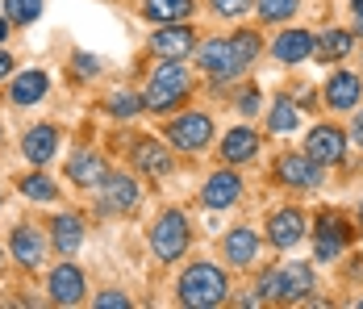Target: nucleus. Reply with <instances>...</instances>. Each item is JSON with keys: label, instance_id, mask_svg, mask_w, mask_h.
Returning a JSON list of instances; mask_svg holds the SVG:
<instances>
[{"label": "nucleus", "instance_id": "1", "mask_svg": "<svg viewBox=\"0 0 363 309\" xmlns=\"http://www.w3.org/2000/svg\"><path fill=\"white\" fill-rule=\"evenodd\" d=\"M230 297V280L221 268L213 264H192L188 272L180 276V301L192 309H213Z\"/></svg>", "mask_w": 363, "mask_h": 309}, {"label": "nucleus", "instance_id": "2", "mask_svg": "<svg viewBox=\"0 0 363 309\" xmlns=\"http://www.w3.org/2000/svg\"><path fill=\"white\" fill-rule=\"evenodd\" d=\"M188 88H192V80H188L184 63H163V67H155L150 84H146L143 104L150 113H167V109H176L188 97Z\"/></svg>", "mask_w": 363, "mask_h": 309}, {"label": "nucleus", "instance_id": "3", "mask_svg": "<svg viewBox=\"0 0 363 309\" xmlns=\"http://www.w3.org/2000/svg\"><path fill=\"white\" fill-rule=\"evenodd\" d=\"M150 251H155V259H163V264L180 259L184 251H188V222H184L180 209H167V213L150 226Z\"/></svg>", "mask_w": 363, "mask_h": 309}, {"label": "nucleus", "instance_id": "4", "mask_svg": "<svg viewBox=\"0 0 363 309\" xmlns=\"http://www.w3.org/2000/svg\"><path fill=\"white\" fill-rule=\"evenodd\" d=\"M196 59H201V67L209 71L218 84H225V80H234V75H242V71L251 67V63L242 59V50L234 46V38H209Z\"/></svg>", "mask_w": 363, "mask_h": 309}, {"label": "nucleus", "instance_id": "5", "mask_svg": "<svg viewBox=\"0 0 363 309\" xmlns=\"http://www.w3.org/2000/svg\"><path fill=\"white\" fill-rule=\"evenodd\" d=\"M167 138H172V146H180V151H201V146H209V138H213V121H209V113H184V117H176V121L167 126Z\"/></svg>", "mask_w": 363, "mask_h": 309}, {"label": "nucleus", "instance_id": "6", "mask_svg": "<svg viewBox=\"0 0 363 309\" xmlns=\"http://www.w3.org/2000/svg\"><path fill=\"white\" fill-rule=\"evenodd\" d=\"M305 155L318 159L322 168L342 163V159H347V138H342L338 126H313V130H309V142H305Z\"/></svg>", "mask_w": 363, "mask_h": 309}, {"label": "nucleus", "instance_id": "7", "mask_svg": "<svg viewBox=\"0 0 363 309\" xmlns=\"http://www.w3.org/2000/svg\"><path fill=\"white\" fill-rule=\"evenodd\" d=\"M150 50L159 59H167V63H180V59H188L196 50V34L188 26H163L159 34L150 38Z\"/></svg>", "mask_w": 363, "mask_h": 309}, {"label": "nucleus", "instance_id": "8", "mask_svg": "<svg viewBox=\"0 0 363 309\" xmlns=\"http://www.w3.org/2000/svg\"><path fill=\"white\" fill-rule=\"evenodd\" d=\"M280 180L292 188H322V163L309 155H280Z\"/></svg>", "mask_w": 363, "mask_h": 309}, {"label": "nucleus", "instance_id": "9", "mask_svg": "<svg viewBox=\"0 0 363 309\" xmlns=\"http://www.w3.org/2000/svg\"><path fill=\"white\" fill-rule=\"evenodd\" d=\"M301 239H305V213H301V209H280V213L267 222V242H272V246L289 251V246H296Z\"/></svg>", "mask_w": 363, "mask_h": 309}, {"label": "nucleus", "instance_id": "10", "mask_svg": "<svg viewBox=\"0 0 363 309\" xmlns=\"http://www.w3.org/2000/svg\"><path fill=\"white\" fill-rule=\"evenodd\" d=\"M55 151H59V134H55V126H46V121H42V126H30L26 138H21V155H26L34 168L50 163Z\"/></svg>", "mask_w": 363, "mask_h": 309}, {"label": "nucleus", "instance_id": "11", "mask_svg": "<svg viewBox=\"0 0 363 309\" xmlns=\"http://www.w3.org/2000/svg\"><path fill=\"white\" fill-rule=\"evenodd\" d=\"M101 205L109 209V213H130V209L138 205V184H134L130 175H105V184H101Z\"/></svg>", "mask_w": 363, "mask_h": 309}, {"label": "nucleus", "instance_id": "12", "mask_svg": "<svg viewBox=\"0 0 363 309\" xmlns=\"http://www.w3.org/2000/svg\"><path fill=\"white\" fill-rule=\"evenodd\" d=\"M50 301L55 305H75V301H84V276L75 264H59L55 272H50Z\"/></svg>", "mask_w": 363, "mask_h": 309}, {"label": "nucleus", "instance_id": "13", "mask_svg": "<svg viewBox=\"0 0 363 309\" xmlns=\"http://www.w3.org/2000/svg\"><path fill=\"white\" fill-rule=\"evenodd\" d=\"M238 197H242V180H238L234 172L209 175V180H205V193H201V201H205L209 209H230Z\"/></svg>", "mask_w": 363, "mask_h": 309}, {"label": "nucleus", "instance_id": "14", "mask_svg": "<svg viewBox=\"0 0 363 309\" xmlns=\"http://www.w3.org/2000/svg\"><path fill=\"white\" fill-rule=\"evenodd\" d=\"M255 155H259V134L251 126H238V130H230L221 138V159L225 163H251Z\"/></svg>", "mask_w": 363, "mask_h": 309}, {"label": "nucleus", "instance_id": "15", "mask_svg": "<svg viewBox=\"0 0 363 309\" xmlns=\"http://www.w3.org/2000/svg\"><path fill=\"white\" fill-rule=\"evenodd\" d=\"M134 163H138L146 175H155V180H163V175L172 172V155H167L155 138H138V142H134Z\"/></svg>", "mask_w": 363, "mask_h": 309}, {"label": "nucleus", "instance_id": "16", "mask_svg": "<svg viewBox=\"0 0 363 309\" xmlns=\"http://www.w3.org/2000/svg\"><path fill=\"white\" fill-rule=\"evenodd\" d=\"M272 55H276L280 63H305V59L313 55V34H305V30H284V34L276 38Z\"/></svg>", "mask_w": 363, "mask_h": 309}, {"label": "nucleus", "instance_id": "17", "mask_svg": "<svg viewBox=\"0 0 363 309\" xmlns=\"http://www.w3.org/2000/svg\"><path fill=\"white\" fill-rule=\"evenodd\" d=\"M42 255H46L42 234H38L34 226H17V230H13V259H17L21 268H38Z\"/></svg>", "mask_w": 363, "mask_h": 309}, {"label": "nucleus", "instance_id": "18", "mask_svg": "<svg viewBox=\"0 0 363 309\" xmlns=\"http://www.w3.org/2000/svg\"><path fill=\"white\" fill-rule=\"evenodd\" d=\"M67 175H72V184H79V188H101L109 172H105V163L92 151H79L72 163H67Z\"/></svg>", "mask_w": 363, "mask_h": 309}, {"label": "nucleus", "instance_id": "19", "mask_svg": "<svg viewBox=\"0 0 363 309\" xmlns=\"http://www.w3.org/2000/svg\"><path fill=\"white\" fill-rule=\"evenodd\" d=\"M326 101H330V109H355V101H359V75L355 71H334L326 84Z\"/></svg>", "mask_w": 363, "mask_h": 309}, {"label": "nucleus", "instance_id": "20", "mask_svg": "<svg viewBox=\"0 0 363 309\" xmlns=\"http://www.w3.org/2000/svg\"><path fill=\"white\" fill-rule=\"evenodd\" d=\"M46 88H50V80H46V71H21L17 80H13V92H9V101L13 104H38L46 97Z\"/></svg>", "mask_w": 363, "mask_h": 309}, {"label": "nucleus", "instance_id": "21", "mask_svg": "<svg viewBox=\"0 0 363 309\" xmlns=\"http://www.w3.org/2000/svg\"><path fill=\"white\" fill-rule=\"evenodd\" d=\"M225 255H230V264L247 268L255 255H259V234H255L251 226H238V230H230V234H225Z\"/></svg>", "mask_w": 363, "mask_h": 309}, {"label": "nucleus", "instance_id": "22", "mask_svg": "<svg viewBox=\"0 0 363 309\" xmlns=\"http://www.w3.org/2000/svg\"><path fill=\"white\" fill-rule=\"evenodd\" d=\"M50 239H55V246H59L63 255H75V251H79V242H84V222H79L75 213L55 217V222H50Z\"/></svg>", "mask_w": 363, "mask_h": 309}, {"label": "nucleus", "instance_id": "23", "mask_svg": "<svg viewBox=\"0 0 363 309\" xmlns=\"http://www.w3.org/2000/svg\"><path fill=\"white\" fill-rule=\"evenodd\" d=\"M313 293V272L305 264H289L284 268V301H305Z\"/></svg>", "mask_w": 363, "mask_h": 309}, {"label": "nucleus", "instance_id": "24", "mask_svg": "<svg viewBox=\"0 0 363 309\" xmlns=\"http://www.w3.org/2000/svg\"><path fill=\"white\" fill-rule=\"evenodd\" d=\"M143 13L150 21H184L192 13V0H146Z\"/></svg>", "mask_w": 363, "mask_h": 309}, {"label": "nucleus", "instance_id": "25", "mask_svg": "<svg viewBox=\"0 0 363 309\" xmlns=\"http://www.w3.org/2000/svg\"><path fill=\"white\" fill-rule=\"evenodd\" d=\"M351 55V34L347 30H326V34L318 38V59L330 63V59H347Z\"/></svg>", "mask_w": 363, "mask_h": 309}, {"label": "nucleus", "instance_id": "26", "mask_svg": "<svg viewBox=\"0 0 363 309\" xmlns=\"http://www.w3.org/2000/svg\"><path fill=\"white\" fill-rule=\"evenodd\" d=\"M296 121H301V113H296V101L280 97V101L272 104V117H267V126H272L276 134H289V130H296Z\"/></svg>", "mask_w": 363, "mask_h": 309}, {"label": "nucleus", "instance_id": "27", "mask_svg": "<svg viewBox=\"0 0 363 309\" xmlns=\"http://www.w3.org/2000/svg\"><path fill=\"white\" fill-rule=\"evenodd\" d=\"M4 13L13 26H30L42 17V0H4Z\"/></svg>", "mask_w": 363, "mask_h": 309}, {"label": "nucleus", "instance_id": "28", "mask_svg": "<svg viewBox=\"0 0 363 309\" xmlns=\"http://www.w3.org/2000/svg\"><path fill=\"white\" fill-rule=\"evenodd\" d=\"M105 109H109L113 117H121V121H130L138 109H146L143 97H134V92H109V101H105Z\"/></svg>", "mask_w": 363, "mask_h": 309}, {"label": "nucleus", "instance_id": "29", "mask_svg": "<svg viewBox=\"0 0 363 309\" xmlns=\"http://www.w3.org/2000/svg\"><path fill=\"white\" fill-rule=\"evenodd\" d=\"M21 193H26L30 201H55V197H59L55 180H46V175H26V180H21Z\"/></svg>", "mask_w": 363, "mask_h": 309}, {"label": "nucleus", "instance_id": "30", "mask_svg": "<svg viewBox=\"0 0 363 309\" xmlns=\"http://www.w3.org/2000/svg\"><path fill=\"white\" fill-rule=\"evenodd\" d=\"M296 4H301V0H259V17L272 21V26H276V21H289L292 13H296Z\"/></svg>", "mask_w": 363, "mask_h": 309}, {"label": "nucleus", "instance_id": "31", "mask_svg": "<svg viewBox=\"0 0 363 309\" xmlns=\"http://www.w3.org/2000/svg\"><path fill=\"white\" fill-rule=\"evenodd\" d=\"M342 246H347V242L334 239V234H318V242H313V255H318L322 264H330V259H338V255H342Z\"/></svg>", "mask_w": 363, "mask_h": 309}, {"label": "nucleus", "instance_id": "32", "mask_svg": "<svg viewBox=\"0 0 363 309\" xmlns=\"http://www.w3.org/2000/svg\"><path fill=\"white\" fill-rule=\"evenodd\" d=\"M318 234H334V239H351V230H347V226H342V217H338V213H318Z\"/></svg>", "mask_w": 363, "mask_h": 309}, {"label": "nucleus", "instance_id": "33", "mask_svg": "<svg viewBox=\"0 0 363 309\" xmlns=\"http://www.w3.org/2000/svg\"><path fill=\"white\" fill-rule=\"evenodd\" d=\"M259 293H263L267 301H284V272H267L259 280Z\"/></svg>", "mask_w": 363, "mask_h": 309}, {"label": "nucleus", "instance_id": "34", "mask_svg": "<svg viewBox=\"0 0 363 309\" xmlns=\"http://www.w3.org/2000/svg\"><path fill=\"white\" fill-rule=\"evenodd\" d=\"M234 46L242 50V59H247V63H255V59H259V50H263V42H259V34H251V30L234 34Z\"/></svg>", "mask_w": 363, "mask_h": 309}, {"label": "nucleus", "instance_id": "35", "mask_svg": "<svg viewBox=\"0 0 363 309\" xmlns=\"http://www.w3.org/2000/svg\"><path fill=\"white\" fill-rule=\"evenodd\" d=\"M213 9H218L221 17H242L251 9V0H213Z\"/></svg>", "mask_w": 363, "mask_h": 309}, {"label": "nucleus", "instance_id": "36", "mask_svg": "<svg viewBox=\"0 0 363 309\" xmlns=\"http://www.w3.org/2000/svg\"><path fill=\"white\" fill-rule=\"evenodd\" d=\"M96 305L101 309H130V297H125V293H101Z\"/></svg>", "mask_w": 363, "mask_h": 309}, {"label": "nucleus", "instance_id": "37", "mask_svg": "<svg viewBox=\"0 0 363 309\" xmlns=\"http://www.w3.org/2000/svg\"><path fill=\"white\" fill-rule=\"evenodd\" d=\"M75 71H79V75H96V71H101V63H96L92 55H75Z\"/></svg>", "mask_w": 363, "mask_h": 309}, {"label": "nucleus", "instance_id": "38", "mask_svg": "<svg viewBox=\"0 0 363 309\" xmlns=\"http://www.w3.org/2000/svg\"><path fill=\"white\" fill-rule=\"evenodd\" d=\"M238 109H242V113H255V109H259V88H247V97L238 101Z\"/></svg>", "mask_w": 363, "mask_h": 309}, {"label": "nucleus", "instance_id": "39", "mask_svg": "<svg viewBox=\"0 0 363 309\" xmlns=\"http://www.w3.org/2000/svg\"><path fill=\"white\" fill-rule=\"evenodd\" d=\"M9 71H13V55H9V50H0V80H4Z\"/></svg>", "mask_w": 363, "mask_h": 309}, {"label": "nucleus", "instance_id": "40", "mask_svg": "<svg viewBox=\"0 0 363 309\" xmlns=\"http://www.w3.org/2000/svg\"><path fill=\"white\" fill-rule=\"evenodd\" d=\"M351 134H355V142H359V146H363V113H359V117H355V121H351Z\"/></svg>", "mask_w": 363, "mask_h": 309}, {"label": "nucleus", "instance_id": "41", "mask_svg": "<svg viewBox=\"0 0 363 309\" xmlns=\"http://www.w3.org/2000/svg\"><path fill=\"white\" fill-rule=\"evenodd\" d=\"M355 30H359V34H363V9H359V13H355Z\"/></svg>", "mask_w": 363, "mask_h": 309}, {"label": "nucleus", "instance_id": "42", "mask_svg": "<svg viewBox=\"0 0 363 309\" xmlns=\"http://www.w3.org/2000/svg\"><path fill=\"white\" fill-rule=\"evenodd\" d=\"M4 38H9V21H0V42H4Z\"/></svg>", "mask_w": 363, "mask_h": 309}, {"label": "nucleus", "instance_id": "43", "mask_svg": "<svg viewBox=\"0 0 363 309\" xmlns=\"http://www.w3.org/2000/svg\"><path fill=\"white\" fill-rule=\"evenodd\" d=\"M351 4H355V13H359V9H363V0H351Z\"/></svg>", "mask_w": 363, "mask_h": 309}, {"label": "nucleus", "instance_id": "44", "mask_svg": "<svg viewBox=\"0 0 363 309\" xmlns=\"http://www.w3.org/2000/svg\"><path fill=\"white\" fill-rule=\"evenodd\" d=\"M359 222H363V205H359Z\"/></svg>", "mask_w": 363, "mask_h": 309}, {"label": "nucleus", "instance_id": "45", "mask_svg": "<svg viewBox=\"0 0 363 309\" xmlns=\"http://www.w3.org/2000/svg\"><path fill=\"white\" fill-rule=\"evenodd\" d=\"M0 138H4V130H0Z\"/></svg>", "mask_w": 363, "mask_h": 309}, {"label": "nucleus", "instance_id": "46", "mask_svg": "<svg viewBox=\"0 0 363 309\" xmlns=\"http://www.w3.org/2000/svg\"><path fill=\"white\" fill-rule=\"evenodd\" d=\"M0 259H4V255H0Z\"/></svg>", "mask_w": 363, "mask_h": 309}, {"label": "nucleus", "instance_id": "47", "mask_svg": "<svg viewBox=\"0 0 363 309\" xmlns=\"http://www.w3.org/2000/svg\"><path fill=\"white\" fill-rule=\"evenodd\" d=\"M359 305H363V301H359Z\"/></svg>", "mask_w": 363, "mask_h": 309}]
</instances>
